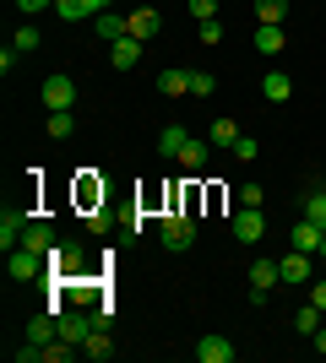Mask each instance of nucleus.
Segmentation results:
<instances>
[{"label": "nucleus", "mask_w": 326, "mask_h": 363, "mask_svg": "<svg viewBox=\"0 0 326 363\" xmlns=\"http://www.w3.org/2000/svg\"><path fill=\"white\" fill-rule=\"evenodd\" d=\"M158 239H163V250H174V255H180V250H190V244H196V217H190L185 206H180V212H169V217H163V228H158Z\"/></svg>", "instance_id": "f257e3e1"}, {"label": "nucleus", "mask_w": 326, "mask_h": 363, "mask_svg": "<svg viewBox=\"0 0 326 363\" xmlns=\"http://www.w3.org/2000/svg\"><path fill=\"white\" fill-rule=\"evenodd\" d=\"M6 272H11V282H38L44 277V255L28 250V244H16V250H6Z\"/></svg>", "instance_id": "f03ea898"}, {"label": "nucleus", "mask_w": 326, "mask_h": 363, "mask_svg": "<svg viewBox=\"0 0 326 363\" xmlns=\"http://www.w3.org/2000/svg\"><path fill=\"white\" fill-rule=\"evenodd\" d=\"M229 233L239 244H261V233H266V217H261V206H239V212L229 217Z\"/></svg>", "instance_id": "7ed1b4c3"}, {"label": "nucleus", "mask_w": 326, "mask_h": 363, "mask_svg": "<svg viewBox=\"0 0 326 363\" xmlns=\"http://www.w3.org/2000/svg\"><path fill=\"white\" fill-rule=\"evenodd\" d=\"M44 108L55 114V108H77V82L71 76H49L44 82Z\"/></svg>", "instance_id": "20e7f679"}, {"label": "nucleus", "mask_w": 326, "mask_h": 363, "mask_svg": "<svg viewBox=\"0 0 326 363\" xmlns=\"http://www.w3.org/2000/svg\"><path fill=\"white\" fill-rule=\"evenodd\" d=\"M310 260L315 255H305V250H288V255L278 260V277L288 282V288H305V282H310Z\"/></svg>", "instance_id": "39448f33"}, {"label": "nucleus", "mask_w": 326, "mask_h": 363, "mask_svg": "<svg viewBox=\"0 0 326 363\" xmlns=\"http://www.w3.org/2000/svg\"><path fill=\"white\" fill-rule=\"evenodd\" d=\"M82 272V244L71 239V244H55L49 250V277H77Z\"/></svg>", "instance_id": "423d86ee"}, {"label": "nucleus", "mask_w": 326, "mask_h": 363, "mask_svg": "<svg viewBox=\"0 0 326 363\" xmlns=\"http://www.w3.org/2000/svg\"><path fill=\"white\" fill-rule=\"evenodd\" d=\"M98 325V315H82V309H60V342H87V331Z\"/></svg>", "instance_id": "0eeeda50"}, {"label": "nucleus", "mask_w": 326, "mask_h": 363, "mask_svg": "<svg viewBox=\"0 0 326 363\" xmlns=\"http://www.w3.org/2000/svg\"><path fill=\"white\" fill-rule=\"evenodd\" d=\"M33 217L22 212V206H6V217H0V250H16L22 244V233H28Z\"/></svg>", "instance_id": "6e6552de"}, {"label": "nucleus", "mask_w": 326, "mask_h": 363, "mask_svg": "<svg viewBox=\"0 0 326 363\" xmlns=\"http://www.w3.org/2000/svg\"><path fill=\"white\" fill-rule=\"evenodd\" d=\"M321 239H326V228L310 223V217H305V223H294V233H288V244H294V250H305V255H321Z\"/></svg>", "instance_id": "1a4fd4ad"}, {"label": "nucleus", "mask_w": 326, "mask_h": 363, "mask_svg": "<svg viewBox=\"0 0 326 363\" xmlns=\"http://www.w3.org/2000/svg\"><path fill=\"white\" fill-rule=\"evenodd\" d=\"M158 33H163V16H158L153 6H136V11H131V38L147 44V38H158Z\"/></svg>", "instance_id": "9d476101"}, {"label": "nucleus", "mask_w": 326, "mask_h": 363, "mask_svg": "<svg viewBox=\"0 0 326 363\" xmlns=\"http://www.w3.org/2000/svg\"><path fill=\"white\" fill-rule=\"evenodd\" d=\"M98 38H104V44H120V38H131V16H120V11H98Z\"/></svg>", "instance_id": "9b49d317"}, {"label": "nucleus", "mask_w": 326, "mask_h": 363, "mask_svg": "<svg viewBox=\"0 0 326 363\" xmlns=\"http://www.w3.org/2000/svg\"><path fill=\"white\" fill-rule=\"evenodd\" d=\"M141 60V38H120V44H109V65L114 71H136Z\"/></svg>", "instance_id": "f8f14e48"}, {"label": "nucleus", "mask_w": 326, "mask_h": 363, "mask_svg": "<svg viewBox=\"0 0 326 363\" xmlns=\"http://www.w3.org/2000/svg\"><path fill=\"white\" fill-rule=\"evenodd\" d=\"M22 244H28V250H38V255L49 260V250H55V228H49L44 217H33V223H28V233H22Z\"/></svg>", "instance_id": "ddd939ff"}, {"label": "nucleus", "mask_w": 326, "mask_h": 363, "mask_svg": "<svg viewBox=\"0 0 326 363\" xmlns=\"http://www.w3.org/2000/svg\"><path fill=\"white\" fill-rule=\"evenodd\" d=\"M82 358H93V363H109V358H114V342H109L104 325H93V331H87V342H82Z\"/></svg>", "instance_id": "4468645a"}, {"label": "nucleus", "mask_w": 326, "mask_h": 363, "mask_svg": "<svg viewBox=\"0 0 326 363\" xmlns=\"http://www.w3.org/2000/svg\"><path fill=\"white\" fill-rule=\"evenodd\" d=\"M196 358H202V363H234L229 336H202V342H196Z\"/></svg>", "instance_id": "2eb2a0df"}, {"label": "nucleus", "mask_w": 326, "mask_h": 363, "mask_svg": "<svg viewBox=\"0 0 326 363\" xmlns=\"http://www.w3.org/2000/svg\"><path fill=\"white\" fill-rule=\"evenodd\" d=\"M104 0H55V16L60 22H82V16H98Z\"/></svg>", "instance_id": "dca6fc26"}, {"label": "nucleus", "mask_w": 326, "mask_h": 363, "mask_svg": "<svg viewBox=\"0 0 326 363\" xmlns=\"http://www.w3.org/2000/svg\"><path fill=\"white\" fill-rule=\"evenodd\" d=\"M283 277H278V260H256L250 266V293H272Z\"/></svg>", "instance_id": "f3484780"}, {"label": "nucleus", "mask_w": 326, "mask_h": 363, "mask_svg": "<svg viewBox=\"0 0 326 363\" xmlns=\"http://www.w3.org/2000/svg\"><path fill=\"white\" fill-rule=\"evenodd\" d=\"M261 92H266V104H288V98H294V82H288L283 71H266L261 76Z\"/></svg>", "instance_id": "a211bd4d"}, {"label": "nucleus", "mask_w": 326, "mask_h": 363, "mask_svg": "<svg viewBox=\"0 0 326 363\" xmlns=\"http://www.w3.org/2000/svg\"><path fill=\"white\" fill-rule=\"evenodd\" d=\"M256 49H261L266 60H272V55H283V49H288V38H283V28H272V22H261V28H256Z\"/></svg>", "instance_id": "6ab92c4d"}, {"label": "nucleus", "mask_w": 326, "mask_h": 363, "mask_svg": "<svg viewBox=\"0 0 326 363\" xmlns=\"http://www.w3.org/2000/svg\"><path fill=\"white\" fill-rule=\"evenodd\" d=\"M158 92H163V98H185L190 92V71H158Z\"/></svg>", "instance_id": "aec40b11"}, {"label": "nucleus", "mask_w": 326, "mask_h": 363, "mask_svg": "<svg viewBox=\"0 0 326 363\" xmlns=\"http://www.w3.org/2000/svg\"><path fill=\"white\" fill-rule=\"evenodd\" d=\"M207 152H212V141H185V147H180V157H174V163H185L190 174H202V168H207Z\"/></svg>", "instance_id": "412c9836"}, {"label": "nucleus", "mask_w": 326, "mask_h": 363, "mask_svg": "<svg viewBox=\"0 0 326 363\" xmlns=\"http://www.w3.org/2000/svg\"><path fill=\"white\" fill-rule=\"evenodd\" d=\"M321 325H326V309H321V303H305V309L294 315V331L299 336H315Z\"/></svg>", "instance_id": "4be33fe9"}, {"label": "nucleus", "mask_w": 326, "mask_h": 363, "mask_svg": "<svg viewBox=\"0 0 326 363\" xmlns=\"http://www.w3.org/2000/svg\"><path fill=\"white\" fill-rule=\"evenodd\" d=\"M185 125H163V136H158V157H180V147H185Z\"/></svg>", "instance_id": "5701e85b"}, {"label": "nucleus", "mask_w": 326, "mask_h": 363, "mask_svg": "<svg viewBox=\"0 0 326 363\" xmlns=\"http://www.w3.org/2000/svg\"><path fill=\"white\" fill-rule=\"evenodd\" d=\"M77 201H82V206H104V179H98V174H82Z\"/></svg>", "instance_id": "b1692460"}, {"label": "nucleus", "mask_w": 326, "mask_h": 363, "mask_svg": "<svg viewBox=\"0 0 326 363\" xmlns=\"http://www.w3.org/2000/svg\"><path fill=\"white\" fill-rule=\"evenodd\" d=\"M49 136L55 141H65V136H77V120H71V108H55V114H49V125H44Z\"/></svg>", "instance_id": "393cba45"}, {"label": "nucleus", "mask_w": 326, "mask_h": 363, "mask_svg": "<svg viewBox=\"0 0 326 363\" xmlns=\"http://www.w3.org/2000/svg\"><path fill=\"white\" fill-rule=\"evenodd\" d=\"M283 16H288V0H256V22H272V28H283Z\"/></svg>", "instance_id": "a878e982"}, {"label": "nucleus", "mask_w": 326, "mask_h": 363, "mask_svg": "<svg viewBox=\"0 0 326 363\" xmlns=\"http://www.w3.org/2000/svg\"><path fill=\"white\" fill-rule=\"evenodd\" d=\"M82 223H87V233H98V239H104L109 228H114V212H109V206H87V217H82Z\"/></svg>", "instance_id": "bb28decb"}, {"label": "nucleus", "mask_w": 326, "mask_h": 363, "mask_svg": "<svg viewBox=\"0 0 326 363\" xmlns=\"http://www.w3.org/2000/svg\"><path fill=\"white\" fill-rule=\"evenodd\" d=\"M207 141H212V147H223V152H234V141H239V125H234V120H217Z\"/></svg>", "instance_id": "cd10ccee"}, {"label": "nucleus", "mask_w": 326, "mask_h": 363, "mask_svg": "<svg viewBox=\"0 0 326 363\" xmlns=\"http://www.w3.org/2000/svg\"><path fill=\"white\" fill-rule=\"evenodd\" d=\"M38 44H44V33H38V28H16V38H11V49H16V55H33Z\"/></svg>", "instance_id": "c85d7f7f"}, {"label": "nucleus", "mask_w": 326, "mask_h": 363, "mask_svg": "<svg viewBox=\"0 0 326 363\" xmlns=\"http://www.w3.org/2000/svg\"><path fill=\"white\" fill-rule=\"evenodd\" d=\"M207 92H217V76L212 71H190V98H207Z\"/></svg>", "instance_id": "c756f323"}, {"label": "nucleus", "mask_w": 326, "mask_h": 363, "mask_svg": "<svg viewBox=\"0 0 326 363\" xmlns=\"http://www.w3.org/2000/svg\"><path fill=\"white\" fill-rule=\"evenodd\" d=\"M234 157H239V163H256V157H261V141H256V136H239V141H234Z\"/></svg>", "instance_id": "7c9ffc66"}, {"label": "nucleus", "mask_w": 326, "mask_h": 363, "mask_svg": "<svg viewBox=\"0 0 326 363\" xmlns=\"http://www.w3.org/2000/svg\"><path fill=\"white\" fill-rule=\"evenodd\" d=\"M71 352H77V342H60V336H55V342L44 347V363H65Z\"/></svg>", "instance_id": "2f4dec72"}, {"label": "nucleus", "mask_w": 326, "mask_h": 363, "mask_svg": "<svg viewBox=\"0 0 326 363\" xmlns=\"http://www.w3.org/2000/svg\"><path fill=\"white\" fill-rule=\"evenodd\" d=\"M305 217H310V223H321V228H326V190H315V196L305 201Z\"/></svg>", "instance_id": "473e14b6"}, {"label": "nucleus", "mask_w": 326, "mask_h": 363, "mask_svg": "<svg viewBox=\"0 0 326 363\" xmlns=\"http://www.w3.org/2000/svg\"><path fill=\"white\" fill-rule=\"evenodd\" d=\"M185 6H190L196 22H212V16H217V0H185Z\"/></svg>", "instance_id": "72a5a7b5"}, {"label": "nucleus", "mask_w": 326, "mask_h": 363, "mask_svg": "<svg viewBox=\"0 0 326 363\" xmlns=\"http://www.w3.org/2000/svg\"><path fill=\"white\" fill-rule=\"evenodd\" d=\"M261 196H266V190H261L256 179H250V184H239V206H261Z\"/></svg>", "instance_id": "f704fd0d"}, {"label": "nucleus", "mask_w": 326, "mask_h": 363, "mask_svg": "<svg viewBox=\"0 0 326 363\" xmlns=\"http://www.w3.org/2000/svg\"><path fill=\"white\" fill-rule=\"evenodd\" d=\"M202 44H223V22H217V16L202 22Z\"/></svg>", "instance_id": "c9c22d12"}, {"label": "nucleus", "mask_w": 326, "mask_h": 363, "mask_svg": "<svg viewBox=\"0 0 326 363\" xmlns=\"http://www.w3.org/2000/svg\"><path fill=\"white\" fill-rule=\"evenodd\" d=\"M49 6H55V0H16V11H22V16H38V11H49Z\"/></svg>", "instance_id": "e433bc0d"}, {"label": "nucleus", "mask_w": 326, "mask_h": 363, "mask_svg": "<svg viewBox=\"0 0 326 363\" xmlns=\"http://www.w3.org/2000/svg\"><path fill=\"white\" fill-rule=\"evenodd\" d=\"M310 303H321V309H326V282H315V293H310Z\"/></svg>", "instance_id": "4c0bfd02"}, {"label": "nucleus", "mask_w": 326, "mask_h": 363, "mask_svg": "<svg viewBox=\"0 0 326 363\" xmlns=\"http://www.w3.org/2000/svg\"><path fill=\"white\" fill-rule=\"evenodd\" d=\"M315 352H326V325H321V331H315Z\"/></svg>", "instance_id": "58836bf2"}, {"label": "nucleus", "mask_w": 326, "mask_h": 363, "mask_svg": "<svg viewBox=\"0 0 326 363\" xmlns=\"http://www.w3.org/2000/svg\"><path fill=\"white\" fill-rule=\"evenodd\" d=\"M104 11H114V0H104Z\"/></svg>", "instance_id": "ea45409f"}, {"label": "nucleus", "mask_w": 326, "mask_h": 363, "mask_svg": "<svg viewBox=\"0 0 326 363\" xmlns=\"http://www.w3.org/2000/svg\"><path fill=\"white\" fill-rule=\"evenodd\" d=\"M321 260H326V239H321Z\"/></svg>", "instance_id": "a19ab883"}]
</instances>
